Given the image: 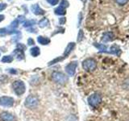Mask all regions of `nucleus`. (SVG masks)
Listing matches in <instances>:
<instances>
[{"label": "nucleus", "instance_id": "f257e3e1", "mask_svg": "<svg viewBox=\"0 0 129 121\" xmlns=\"http://www.w3.org/2000/svg\"><path fill=\"white\" fill-rule=\"evenodd\" d=\"M12 88L15 91V93L17 95L20 96L23 95L26 91V86L25 84L22 82L21 80H16L12 83Z\"/></svg>", "mask_w": 129, "mask_h": 121}, {"label": "nucleus", "instance_id": "f03ea898", "mask_svg": "<svg viewBox=\"0 0 129 121\" xmlns=\"http://www.w3.org/2000/svg\"><path fill=\"white\" fill-rule=\"evenodd\" d=\"M52 79L53 82L58 83V84H64L66 82H67L68 81V78L67 76L64 75L63 73L61 72H53L52 74Z\"/></svg>", "mask_w": 129, "mask_h": 121}, {"label": "nucleus", "instance_id": "7ed1b4c3", "mask_svg": "<svg viewBox=\"0 0 129 121\" xmlns=\"http://www.w3.org/2000/svg\"><path fill=\"white\" fill-rule=\"evenodd\" d=\"M24 105H25L26 107L30 109L36 108L39 105V99L36 96L29 95L26 98L25 102H24Z\"/></svg>", "mask_w": 129, "mask_h": 121}, {"label": "nucleus", "instance_id": "20e7f679", "mask_svg": "<svg viewBox=\"0 0 129 121\" xmlns=\"http://www.w3.org/2000/svg\"><path fill=\"white\" fill-rule=\"evenodd\" d=\"M82 67L86 71H94L97 67V62L93 58H87L82 62Z\"/></svg>", "mask_w": 129, "mask_h": 121}, {"label": "nucleus", "instance_id": "39448f33", "mask_svg": "<svg viewBox=\"0 0 129 121\" xmlns=\"http://www.w3.org/2000/svg\"><path fill=\"white\" fill-rule=\"evenodd\" d=\"M101 102H102V97H101L99 94H97V93L91 95L88 98V103L93 107H97L101 103Z\"/></svg>", "mask_w": 129, "mask_h": 121}, {"label": "nucleus", "instance_id": "423d86ee", "mask_svg": "<svg viewBox=\"0 0 129 121\" xmlns=\"http://www.w3.org/2000/svg\"><path fill=\"white\" fill-rule=\"evenodd\" d=\"M0 105L4 107H11L14 105V99L11 97L2 96L0 97Z\"/></svg>", "mask_w": 129, "mask_h": 121}, {"label": "nucleus", "instance_id": "0eeeda50", "mask_svg": "<svg viewBox=\"0 0 129 121\" xmlns=\"http://www.w3.org/2000/svg\"><path fill=\"white\" fill-rule=\"evenodd\" d=\"M77 66H78V62H72L70 64H68L66 67V71L69 76H74L75 74Z\"/></svg>", "mask_w": 129, "mask_h": 121}, {"label": "nucleus", "instance_id": "6e6552de", "mask_svg": "<svg viewBox=\"0 0 129 121\" xmlns=\"http://www.w3.org/2000/svg\"><path fill=\"white\" fill-rule=\"evenodd\" d=\"M0 119L2 121H15V117L7 111H3L1 113Z\"/></svg>", "mask_w": 129, "mask_h": 121}, {"label": "nucleus", "instance_id": "1a4fd4ad", "mask_svg": "<svg viewBox=\"0 0 129 121\" xmlns=\"http://www.w3.org/2000/svg\"><path fill=\"white\" fill-rule=\"evenodd\" d=\"M107 53H111V54H114L116 56H120L121 54V49L118 45H112L110 48L107 49Z\"/></svg>", "mask_w": 129, "mask_h": 121}, {"label": "nucleus", "instance_id": "9d476101", "mask_svg": "<svg viewBox=\"0 0 129 121\" xmlns=\"http://www.w3.org/2000/svg\"><path fill=\"white\" fill-rule=\"evenodd\" d=\"M113 39H114V34L111 32H104L103 35L102 41L104 43H107L109 41H111V40H113Z\"/></svg>", "mask_w": 129, "mask_h": 121}, {"label": "nucleus", "instance_id": "9b49d317", "mask_svg": "<svg viewBox=\"0 0 129 121\" xmlns=\"http://www.w3.org/2000/svg\"><path fill=\"white\" fill-rule=\"evenodd\" d=\"M74 47H75V43L71 42V43L69 44L68 45H67V47H66V50H64V52L63 58H66L68 55H70V52H71L73 50H74Z\"/></svg>", "mask_w": 129, "mask_h": 121}, {"label": "nucleus", "instance_id": "f8f14e48", "mask_svg": "<svg viewBox=\"0 0 129 121\" xmlns=\"http://www.w3.org/2000/svg\"><path fill=\"white\" fill-rule=\"evenodd\" d=\"M31 11L33 12L34 14L37 15H43L44 13V11L39 7L38 4H34V5H32L31 7Z\"/></svg>", "mask_w": 129, "mask_h": 121}, {"label": "nucleus", "instance_id": "ddd939ff", "mask_svg": "<svg viewBox=\"0 0 129 121\" xmlns=\"http://www.w3.org/2000/svg\"><path fill=\"white\" fill-rule=\"evenodd\" d=\"M37 41L40 44H43V45H46V44H48L50 43V39L45 37V36H38V38H37Z\"/></svg>", "mask_w": 129, "mask_h": 121}, {"label": "nucleus", "instance_id": "4468645a", "mask_svg": "<svg viewBox=\"0 0 129 121\" xmlns=\"http://www.w3.org/2000/svg\"><path fill=\"white\" fill-rule=\"evenodd\" d=\"M94 45L98 48V49L101 52H107V47L103 44H98V43H94Z\"/></svg>", "mask_w": 129, "mask_h": 121}, {"label": "nucleus", "instance_id": "2eb2a0df", "mask_svg": "<svg viewBox=\"0 0 129 121\" xmlns=\"http://www.w3.org/2000/svg\"><path fill=\"white\" fill-rule=\"evenodd\" d=\"M14 54H15L16 57L18 58V60H22L24 58V52H23V50H21V49H19V48H16V49L14 51Z\"/></svg>", "mask_w": 129, "mask_h": 121}, {"label": "nucleus", "instance_id": "dca6fc26", "mask_svg": "<svg viewBox=\"0 0 129 121\" xmlns=\"http://www.w3.org/2000/svg\"><path fill=\"white\" fill-rule=\"evenodd\" d=\"M30 53L32 56H34V57H36V56H37L40 55V48L38 47H33L31 48L30 49Z\"/></svg>", "mask_w": 129, "mask_h": 121}, {"label": "nucleus", "instance_id": "f3484780", "mask_svg": "<svg viewBox=\"0 0 129 121\" xmlns=\"http://www.w3.org/2000/svg\"><path fill=\"white\" fill-rule=\"evenodd\" d=\"M55 14L58 15H63L66 14V9H64V8H63L62 7L59 6L55 10Z\"/></svg>", "mask_w": 129, "mask_h": 121}, {"label": "nucleus", "instance_id": "a211bd4d", "mask_svg": "<svg viewBox=\"0 0 129 121\" xmlns=\"http://www.w3.org/2000/svg\"><path fill=\"white\" fill-rule=\"evenodd\" d=\"M48 24H49V21H48V19H46V18H44V19H41L40 21V23H39V26L40 27H47Z\"/></svg>", "mask_w": 129, "mask_h": 121}, {"label": "nucleus", "instance_id": "6ab92c4d", "mask_svg": "<svg viewBox=\"0 0 129 121\" xmlns=\"http://www.w3.org/2000/svg\"><path fill=\"white\" fill-rule=\"evenodd\" d=\"M13 60V56H4L2 58V62L4 63H10Z\"/></svg>", "mask_w": 129, "mask_h": 121}, {"label": "nucleus", "instance_id": "aec40b11", "mask_svg": "<svg viewBox=\"0 0 129 121\" xmlns=\"http://www.w3.org/2000/svg\"><path fill=\"white\" fill-rule=\"evenodd\" d=\"M36 23V21L33 19H31V20H27V21H26L25 23H23V27H31L32 25H34V24Z\"/></svg>", "mask_w": 129, "mask_h": 121}, {"label": "nucleus", "instance_id": "412c9836", "mask_svg": "<svg viewBox=\"0 0 129 121\" xmlns=\"http://www.w3.org/2000/svg\"><path fill=\"white\" fill-rule=\"evenodd\" d=\"M69 5H70V3H69V2L67 1V0H61V2H60V7H62L63 8H64L66 9V7H69Z\"/></svg>", "mask_w": 129, "mask_h": 121}, {"label": "nucleus", "instance_id": "4be33fe9", "mask_svg": "<svg viewBox=\"0 0 129 121\" xmlns=\"http://www.w3.org/2000/svg\"><path fill=\"white\" fill-rule=\"evenodd\" d=\"M7 33H8V31L7 28H0V36H5Z\"/></svg>", "mask_w": 129, "mask_h": 121}, {"label": "nucleus", "instance_id": "5701e85b", "mask_svg": "<svg viewBox=\"0 0 129 121\" xmlns=\"http://www.w3.org/2000/svg\"><path fill=\"white\" fill-rule=\"evenodd\" d=\"M18 25H19V21H18L17 19H15V20H14V21L11 23V28H15V27H18Z\"/></svg>", "mask_w": 129, "mask_h": 121}, {"label": "nucleus", "instance_id": "b1692460", "mask_svg": "<svg viewBox=\"0 0 129 121\" xmlns=\"http://www.w3.org/2000/svg\"><path fill=\"white\" fill-rule=\"evenodd\" d=\"M83 36H84V33L82 30H80L78 32V41H81V40L83 39Z\"/></svg>", "mask_w": 129, "mask_h": 121}, {"label": "nucleus", "instance_id": "393cba45", "mask_svg": "<svg viewBox=\"0 0 129 121\" xmlns=\"http://www.w3.org/2000/svg\"><path fill=\"white\" fill-rule=\"evenodd\" d=\"M115 2L119 4V5H124L125 3H127L128 2V0H115Z\"/></svg>", "mask_w": 129, "mask_h": 121}, {"label": "nucleus", "instance_id": "a878e982", "mask_svg": "<svg viewBox=\"0 0 129 121\" xmlns=\"http://www.w3.org/2000/svg\"><path fill=\"white\" fill-rule=\"evenodd\" d=\"M47 2L48 3H50L52 6H54L58 3V0H47Z\"/></svg>", "mask_w": 129, "mask_h": 121}, {"label": "nucleus", "instance_id": "bb28decb", "mask_svg": "<svg viewBox=\"0 0 129 121\" xmlns=\"http://www.w3.org/2000/svg\"><path fill=\"white\" fill-rule=\"evenodd\" d=\"M17 48H19V49H21V50H25V48H26V47L23 45V44H17Z\"/></svg>", "mask_w": 129, "mask_h": 121}, {"label": "nucleus", "instance_id": "cd10ccee", "mask_svg": "<svg viewBox=\"0 0 129 121\" xmlns=\"http://www.w3.org/2000/svg\"><path fill=\"white\" fill-rule=\"evenodd\" d=\"M7 7V4L6 3H0V11H2Z\"/></svg>", "mask_w": 129, "mask_h": 121}, {"label": "nucleus", "instance_id": "c85d7f7f", "mask_svg": "<svg viewBox=\"0 0 129 121\" xmlns=\"http://www.w3.org/2000/svg\"><path fill=\"white\" fill-rule=\"evenodd\" d=\"M59 22H60V24H64V23H66V18H60V20H59Z\"/></svg>", "mask_w": 129, "mask_h": 121}, {"label": "nucleus", "instance_id": "c756f323", "mask_svg": "<svg viewBox=\"0 0 129 121\" xmlns=\"http://www.w3.org/2000/svg\"><path fill=\"white\" fill-rule=\"evenodd\" d=\"M27 42H28V44L29 45H32V44H34V40H32L31 38H30V39H28V40H27Z\"/></svg>", "mask_w": 129, "mask_h": 121}, {"label": "nucleus", "instance_id": "7c9ffc66", "mask_svg": "<svg viewBox=\"0 0 129 121\" xmlns=\"http://www.w3.org/2000/svg\"><path fill=\"white\" fill-rule=\"evenodd\" d=\"M9 73H10V74H17V71L15 70L14 69H10Z\"/></svg>", "mask_w": 129, "mask_h": 121}, {"label": "nucleus", "instance_id": "2f4dec72", "mask_svg": "<svg viewBox=\"0 0 129 121\" xmlns=\"http://www.w3.org/2000/svg\"><path fill=\"white\" fill-rule=\"evenodd\" d=\"M3 19H4V15H0V22L3 21Z\"/></svg>", "mask_w": 129, "mask_h": 121}]
</instances>
